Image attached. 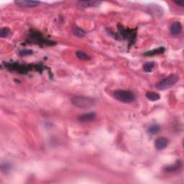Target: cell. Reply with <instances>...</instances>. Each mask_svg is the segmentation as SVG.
I'll list each match as a JSON object with an SVG mask.
<instances>
[{"mask_svg":"<svg viewBox=\"0 0 184 184\" xmlns=\"http://www.w3.org/2000/svg\"><path fill=\"white\" fill-rule=\"evenodd\" d=\"M160 129V127H159L158 124H153V125H151L149 128L148 132L150 134H151V135H156V134H158L159 132Z\"/></svg>","mask_w":184,"mask_h":184,"instance_id":"9a60e30c","label":"cell"},{"mask_svg":"<svg viewBox=\"0 0 184 184\" xmlns=\"http://www.w3.org/2000/svg\"><path fill=\"white\" fill-rule=\"evenodd\" d=\"M10 29L8 28H2L0 30V37L2 38H5L8 36L10 33Z\"/></svg>","mask_w":184,"mask_h":184,"instance_id":"e0dca14e","label":"cell"},{"mask_svg":"<svg viewBox=\"0 0 184 184\" xmlns=\"http://www.w3.org/2000/svg\"><path fill=\"white\" fill-rule=\"evenodd\" d=\"M145 96H146V98L147 99L151 101H158V100L160 99V94H158V93L154 92H147L146 93V94H145Z\"/></svg>","mask_w":184,"mask_h":184,"instance_id":"8fae6325","label":"cell"},{"mask_svg":"<svg viewBox=\"0 0 184 184\" xmlns=\"http://www.w3.org/2000/svg\"><path fill=\"white\" fill-rule=\"evenodd\" d=\"M101 2L100 1H94V0H80L77 2L76 6L79 9H86L90 7H96L99 6Z\"/></svg>","mask_w":184,"mask_h":184,"instance_id":"277c9868","label":"cell"},{"mask_svg":"<svg viewBox=\"0 0 184 184\" xmlns=\"http://www.w3.org/2000/svg\"><path fill=\"white\" fill-rule=\"evenodd\" d=\"M155 67V63L151 61V62H147L143 65L142 69L143 71L145 72H151L153 71V68Z\"/></svg>","mask_w":184,"mask_h":184,"instance_id":"5bb4252c","label":"cell"},{"mask_svg":"<svg viewBox=\"0 0 184 184\" xmlns=\"http://www.w3.org/2000/svg\"><path fill=\"white\" fill-rule=\"evenodd\" d=\"M168 145V140L166 137H160L157 138L155 141V147L158 150H163L166 148Z\"/></svg>","mask_w":184,"mask_h":184,"instance_id":"52a82bcc","label":"cell"},{"mask_svg":"<svg viewBox=\"0 0 184 184\" xmlns=\"http://www.w3.org/2000/svg\"><path fill=\"white\" fill-rule=\"evenodd\" d=\"M182 30V25L181 22H174L170 27V33L173 35H178Z\"/></svg>","mask_w":184,"mask_h":184,"instance_id":"ba28073f","label":"cell"},{"mask_svg":"<svg viewBox=\"0 0 184 184\" xmlns=\"http://www.w3.org/2000/svg\"><path fill=\"white\" fill-rule=\"evenodd\" d=\"M40 2L38 1H32V0H16L15 4L18 7L23 8H33L38 6Z\"/></svg>","mask_w":184,"mask_h":184,"instance_id":"5b68a950","label":"cell"},{"mask_svg":"<svg viewBox=\"0 0 184 184\" xmlns=\"http://www.w3.org/2000/svg\"><path fill=\"white\" fill-rule=\"evenodd\" d=\"M72 32L75 36H76V37H79V38H83V36H85L86 35V32L83 30V29H81V28H79V27L77 26H75L73 28Z\"/></svg>","mask_w":184,"mask_h":184,"instance_id":"7c38bea8","label":"cell"},{"mask_svg":"<svg viewBox=\"0 0 184 184\" xmlns=\"http://www.w3.org/2000/svg\"><path fill=\"white\" fill-rule=\"evenodd\" d=\"M178 76L176 74H170L166 78L162 79L156 84V88L159 91H164L171 88L178 81Z\"/></svg>","mask_w":184,"mask_h":184,"instance_id":"3957f363","label":"cell"},{"mask_svg":"<svg viewBox=\"0 0 184 184\" xmlns=\"http://www.w3.org/2000/svg\"><path fill=\"white\" fill-rule=\"evenodd\" d=\"M165 51V48L164 47H160L158 48L152 50V51H149L145 52L144 53V56H152L155 55H159V54H162Z\"/></svg>","mask_w":184,"mask_h":184,"instance_id":"30bf717a","label":"cell"},{"mask_svg":"<svg viewBox=\"0 0 184 184\" xmlns=\"http://www.w3.org/2000/svg\"><path fill=\"white\" fill-rule=\"evenodd\" d=\"M174 3L176 4L177 6L181 7H183L184 6V1H183V0H179V1H176V2H174Z\"/></svg>","mask_w":184,"mask_h":184,"instance_id":"d6986e66","label":"cell"},{"mask_svg":"<svg viewBox=\"0 0 184 184\" xmlns=\"http://www.w3.org/2000/svg\"><path fill=\"white\" fill-rule=\"evenodd\" d=\"M12 169V165L9 163H4L1 165V170L2 172L7 173Z\"/></svg>","mask_w":184,"mask_h":184,"instance_id":"2e32d148","label":"cell"},{"mask_svg":"<svg viewBox=\"0 0 184 184\" xmlns=\"http://www.w3.org/2000/svg\"><path fill=\"white\" fill-rule=\"evenodd\" d=\"M96 114L94 112H92L83 114L79 116L77 119H78L79 122H82V123H86V122H90L94 121V120L96 119Z\"/></svg>","mask_w":184,"mask_h":184,"instance_id":"8992f818","label":"cell"},{"mask_svg":"<svg viewBox=\"0 0 184 184\" xmlns=\"http://www.w3.org/2000/svg\"><path fill=\"white\" fill-rule=\"evenodd\" d=\"M113 97L117 101L123 103H132L135 101L136 96L132 91L119 89L113 92Z\"/></svg>","mask_w":184,"mask_h":184,"instance_id":"7a4b0ae2","label":"cell"},{"mask_svg":"<svg viewBox=\"0 0 184 184\" xmlns=\"http://www.w3.org/2000/svg\"><path fill=\"white\" fill-rule=\"evenodd\" d=\"M73 105L81 109H88L92 107L96 104V100L92 97L76 96L71 99Z\"/></svg>","mask_w":184,"mask_h":184,"instance_id":"6da1fadb","label":"cell"},{"mask_svg":"<svg viewBox=\"0 0 184 184\" xmlns=\"http://www.w3.org/2000/svg\"><path fill=\"white\" fill-rule=\"evenodd\" d=\"M76 55L77 58L81 59L82 61H89L92 59V57L88 56L87 53H86L85 52L81 51H78L76 52Z\"/></svg>","mask_w":184,"mask_h":184,"instance_id":"4fadbf2b","label":"cell"},{"mask_svg":"<svg viewBox=\"0 0 184 184\" xmlns=\"http://www.w3.org/2000/svg\"><path fill=\"white\" fill-rule=\"evenodd\" d=\"M181 166H182V164H181V162L180 160H176V162L174 163L173 165H167V166L164 167V171L165 172H169V173H173L176 171H178V170L181 168Z\"/></svg>","mask_w":184,"mask_h":184,"instance_id":"9c48e42d","label":"cell"},{"mask_svg":"<svg viewBox=\"0 0 184 184\" xmlns=\"http://www.w3.org/2000/svg\"><path fill=\"white\" fill-rule=\"evenodd\" d=\"M33 53V52L32 50H28V49H23L22 51L19 52V54L21 56H29L32 55Z\"/></svg>","mask_w":184,"mask_h":184,"instance_id":"ac0fdd59","label":"cell"}]
</instances>
